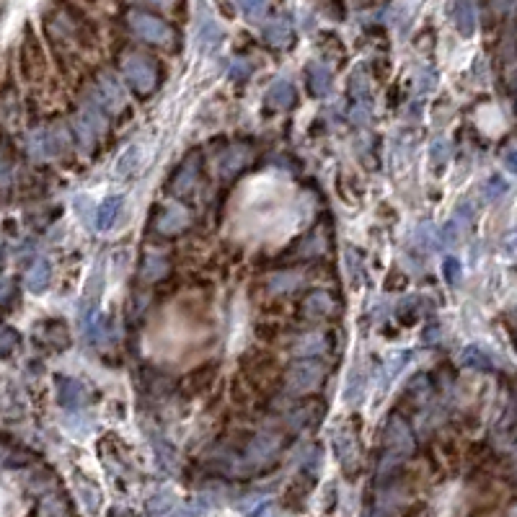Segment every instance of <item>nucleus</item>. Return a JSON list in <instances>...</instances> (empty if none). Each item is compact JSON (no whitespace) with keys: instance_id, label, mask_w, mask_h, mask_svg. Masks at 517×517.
<instances>
[{"instance_id":"nucleus-18","label":"nucleus","mask_w":517,"mask_h":517,"mask_svg":"<svg viewBox=\"0 0 517 517\" xmlns=\"http://www.w3.org/2000/svg\"><path fill=\"white\" fill-rule=\"evenodd\" d=\"M80 119H83V122H86L88 127L93 129L96 135H98V132H104V129H107V117H104V114H101V111H98L96 107H91V104H88V107L83 109V117H80Z\"/></svg>"},{"instance_id":"nucleus-32","label":"nucleus","mask_w":517,"mask_h":517,"mask_svg":"<svg viewBox=\"0 0 517 517\" xmlns=\"http://www.w3.org/2000/svg\"><path fill=\"white\" fill-rule=\"evenodd\" d=\"M179 517H205V509H202V507H194V505H192V507H186Z\"/></svg>"},{"instance_id":"nucleus-14","label":"nucleus","mask_w":517,"mask_h":517,"mask_svg":"<svg viewBox=\"0 0 517 517\" xmlns=\"http://www.w3.org/2000/svg\"><path fill=\"white\" fill-rule=\"evenodd\" d=\"M460 362L469 365V368H478V370H489L491 368L489 354L484 350H478V347H466L463 354H460Z\"/></svg>"},{"instance_id":"nucleus-25","label":"nucleus","mask_w":517,"mask_h":517,"mask_svg":"<svg viewBox=\"0 0 517 517\" xmlns=\"http://www.w3.org/2000/svg\"><path fill=\"white\" fill-rule=\"evenodd\" d=\"M442 272H445V280H448L450 284H455L460 280V262L458 259H445V264H442Z\"/></svg>"},{"instance_id":"nucleus-22","label":"nucleus","mask_w":517,"mask_h":517,"mask_svg":"<svg viewBox=\"0 0 517 517\" xmlns=\"http://www.w3.org/2000/svg\"><path fill=\"white\" fill-rule=\"evenodd\" d=\"M78 494H80V499H83V505H86L91 512H96L98 509V491L91 484H80L78 487Z\"/></svg>"},{"instance_id":"nucleus-13","label":"nucleus","mask_w":517,"mask_h":517,"mask_svg":"<svg viewBox=\"0 0 517 517\" xmlns=\"http://www.w3.org/2000/svg\"><path fill=\"white\" fill-rule=\"evenodd\" d=\"M329 311H332V300H329L326 293H316L305 300V313H308V318H321V316H326Z\"/></svg>"},{"instance_id":"nucleus-34","label":"nucleus","mask_w":517,"mask_h":517,"mask_svg":"<svg viewBox=\"0 0 517 517\" xmlns=\"http://www.w3.org/2000/svg\"><path fill=\"white\" fill-rule=\"evenodd\" d=\"M3 259H6V256H3V246H0V262H3Z\"/></svg>"},{"instance_id":"nucleus-19","label":"nucleus","mask_w":517,"mask_h":517,"mask_svg":"<svg viewBox=\"0 0 517 517\" xmlns=\"http://www.w3.org/2000/svg\"><path fill=\"white\" fill-rule=\"evenodd\" d=\"M300 284V277L298 274H290V272H282V274H274L272 277V290L274 293H287Z\"/></svg>"},{"instance_id":"nucleus-3","label":"nucleus","mask_w":517,"mask_h":517,"mask_svg":"<svg viewBox=\"0 0 517 517\" xmlns=\"http://www.w3.org/2000/svg\"><path fill=\"white\" fill-rule=\"evenodd\" d=\"M122 215H125V199L122 197H107L96 210V228L111 230V228H117Z\"/></svg>"},{"instance_id":"nucleus-20","label":"nucleus","mask_w":517,"mask_h":517,"mask_svg":"<svg viewBox=\"0 0 517 517\" xmlns=\"http://www.w3.org/2000/svg\"><path fill=\"white\" fill-rule=\"evenodd\" d=\"M75 210H78V217L86 225H96V210H93L88 197H78V199H75Z\"/></svg>"},{"instance_id":"nucleus-7","label":"nucleus","mask_w":517,"mask_h":517,"mask_svg":"<svg viewBox=\"0 0 517 517\" xmlns=\"http://www.w3.org/2000/svg\"><path fill=\"white\" fill-rule=\"evenodd\" d=\"M280 448V439L272 437V435H259L256 439H251L248 445V460L251 463H262V460L272 458V453Z\"/></svg>"},{"instance_id":"nucleus-16","label":"nucleus","mask_w":517,"mask_h":517,"mask_svg":"<svg viewBox=\"0 0 517 517\" xmlns=\"http://www.w3.org/2000/svg\"><path fill=\"white\" fill-rule=\"evenodd\" d=\"M171 507H174V497H171V494H156V497L147 502V515L163 517V515H168Z\"/></svg>"},{"instance_id":"nucleus-4","label":"nucleus","mask_w":517,"mask_h":517,"mask_svg":"<svg viewBox=\"0 0 517 517\" xmlns=\"http://www.w3.org/2000/svg\"><path fill=\"white\" fill-rule=\"evenodd\" d=\"M125 73H127V80L137 91H147V88H153V83H156V73H153L150 62H145V60L137 57L127 60L125 62Z\"/></svg>"},{"instance_id":"nucleus-24","label":"nucleus","mask_w":517,"mask_h":517,"mask_svg":"<svg viewBox=\"0 0 517 517\" xmlns=\"http://www.w3.org/2000/svg\"><path fill=\"white\" fill-rule=\"evenodd\" d=\"M326 88H329V73H326V70H313L311 73V91H316V93H326Z\"/></svg>"},{"instance_id":"nucleus-10","label":"nucleus","mask_w":517,"mask_h":517,"mask_svg":"<svg viewBox=\"0 0 517 517\" xmlns=\"http://www.w3.org/2000/svg\"><path fill=\"white\" fill-rule=\"evenodd\" d=\"M323 350H326V339H323L321 334L302 336V342L295 344V354H300V357H318Z\"/></svg>"},{"instance_id":"nucleus-33","label":"nucleus","mask_w":517,"mask_h":517,"mask_svg":"<svg viewBox=\"0 0 517 517\" xmlns=\"http://www.w3.org/2000/svg\"><path fill=\"white\" fill-rule=\"evenodd\" d=\"M507 171H515V150H507Z\"/></svg>"},{"instance_id":"nucleus-31","label":"nucleus","mask_w":517,"mask_h":517,"mask_svg":"<svg viewBox=\"0 0 517 517\" xmlns=\"http://www.w3.org/2000/svg\"><path fill=\"white\" fill-rule=\"evenodd\" d=\"M432 161L435 163H445L448 161V145L445 143H435L432 145Z\"/></svg>"},{"instance_id":"nucleus-35","label":"nucleus","mask_w":517,"mask_h":517,"mask_svg":"<svg viewBox=\"0 0 517 517\" xmlns=\"http://www.w3.org/2000/svg\"><path fill=\"white\" fill-rule=\"evenodd\" d=\"M264 517H277V515H264Z\"/></svg>"},{"instance_id":"nucleus-17","label":"nucleus","mask_w":517,"mask_h":517,"mask_svg":"<svg viewBox=\"0 0 517 517\" xmlns=\"http://www.w3.org/2000/svg\"><path fill=\"white\" fill-rule=\"evenodd\" d=\"M135 24H140L137 29H140V34H143V37H147V39H153V42L166 39V31H163V26H161L158 21H153V19H135Z\"/></svg>"},{"instance_id":"nucleus-27","label":"nucleus","mask_w":517,"mask_h":517,"mask_svg":"<svg viewBox=\"0 0 517 517\" xmlns=\"http://www.w3.org/2000/svg\"><path fill=\"white\" fill-rule=\"evenodd\" d=\"M406 360H409V357H406V352H401V354H396V357H393V360H390L388 365H386V370H383V375H386V381H388V378H393V375H399V370L403 368V365H406Z\"/></svg>"},{"instance_id":"nucleus-12","label":"nucleus","mask_w":517,"mask_h":517,"mask_svg":"<svg viewBox=\"0 0 517 517\" xmlns=\"http://www.w3.org/2000/svg\"><path fill=\"white\" fill-rule=\"evenodd\" d=\"M388 445L393 450H409L411 448V435L401 421H390L388 427Z\"/></svg>"},{"instance_id":"nucleus-30","label":"nucleus","mask_w":517,"mask_h":517,"mask_svg":"<svg viewBox=\"0 0 517 517\" xmlns=\"http://www.w3.org/2000/svg\"><path fill=\"white\" fill-rule=\"evenodd\" d=\"M47 512H42V515H44V517H65V515H68V507H65V505H62V502H55V499H52V502H47Z\"/></svg>"},{"instance_id":"nucleus-9","label":"nucleus","mask_w":517,"mask_h":517,"mask_svg":"<svg viewBox=\"0 0 517 517\" xmlns=\"http://www.w3.org/2000/svg\"><path fill=\"white\" fill-rule=\"evenodd\" d=\"M168 272V259L163 254H147L145 262H143V277L145 280H161L163 274Z\"/></svg>"},{"instance_id":"nucleus-21","label":"nucleus","mask_w":517,"mask_h":517,"mask_svg":"<svg viewBox=\"0 0 517 517\" xmlns=\"http://www.w3.org/2000/svg\"><path fill=\"white\" fill-rule=\"evenodd\" d=\"M73 127H75V135H78V145L80 147H86V150H88V147L93 145V140H96V132L88 127L83 119H75V125H73Z\"/></svg>"},{"instance_id":"nucleus-2","label":"nucleus","mask_w":517,"mask_h":517,"mask_svg":"<svg viewBox=\"0 0 517 517\" xmlns=\"http://www.w3.org/2000/svg\"><path fill=\"white\" fill-rule=\"evenodd\" d=\"M321 378H323V368L318 362L302 360V362H298V365H293L287 383H290L293 390H311L321 383Z\"/></svg>"},{"instance_id":"nucleus-28","label":"nucleus","mask_w":517,"mask_h":517,"mask_svg":"<svg viewBox=\"0 0 517 517\" xmlns=\"http://www.w3.org/2000/svg\"><path fill=\"white\" fill-rule=\"evenodd\" d=\"M362 388H365V381H362L360 375H352L350 386H347V399H350V401H360Z\"/></svg>"},{"instance_id":"nucleus-5","label":"nucleus","mask_w":517,"mask_h":517,"mask_svg":"<svg viewBox=\"0 0 517 517\" xmlns=\"http://www.w3.org/2000/svg\"><path fill=\"white\" fill-rule=\"evenodd\" d=\"M186 225H189V212L179 205H168L156 220V228L161 233H179V230H184Z\"/></svg>"},{"instance_id":"nucleus-26","label":"nucleus","mask_w":517,"mask_h":517,"mask_svg":"<svg viewBox=\"0 0 517 517\" xmlns=\"http://www.w3.org/2000/svg\"><path fill=\"white\" fill-rule=\"evenodd\" d=\"M194 166H197V163H194V161H192V166H189V168H184V174H181V176H179V179H176V181H174V189H176V192H179V194H184V192H186V181H189V184L194 181V176H197Z\"/></svg>"},{"instance_id":"nucleus-15","label":"nucleus","mask_w":517,"mask_h":517,"mask_svg":"<svg viewBox=\"0 0 517 517\" xmlns=\"http://www.w3.org/2000/svg\"><path fill=\"white\" fill-rule=\"evenodd\" d=\"M140 161H143V150H140V147H137V145H132V147H129V150H127V153H125V156L119 158L117 171H119V174H122V176L135 174L137 168H140Z\"/></svg>"},{"instance_id":"nucleus-8","label":"nucleus","mask_w":517,"mask_h":517,"mask_svg":"<svg viewBox=\"0 0 517 517\" xmlns=\"http://www.w3.org/2000/svg\"><path fill=\"white\" fill-rule=\"evenodd\" d=\"M49 274H52V266H49L47 259H37V264L26 274V287H29L31 293H42L49 282Z\"/></svg>"},{"instance_id":"nucleus-6","label":"nucleus","mask_w":517,"mask_h":517,"mask_svg":"<svg viewBox=\"0 0 517 517\" xmlns=\"http://www.w3.org/2000/svg\"><path fill=\"white\" fill-rule=\"evenodd\" d=\"M57 396L68 409H78L86 403V388L73 378H57Z\"/></svg>"},{"instance_id":"nucleus-29","label":"nucleus","mask_w":517,"mask_h":517,"mask_svg":"<svg viewBox=\"0 0 517 517\" xmlns=\"http://www.w3.org/2000/svg\"><path fill=\"white\" fill-rule=\"evenodd\" d=\"M16 347V334L13 332H0V354H8Z\"/></svg>"},{"instance_id":"nucleus-1","label":"nucleus","mask_w":517,"mask_h":517,"mask_svg":"<svg viewBox=\"0 0 517 517\" xmlns=\"http://www.w3.org/2000/svg\"><path fill=\"white\" fill-rule=\"evenodd\" d=\"M70 140H68V132L62 127L57 129H39L37 135H31L29 140V147L31 153L37 158H55L60 156L62 150H68Z\"/></svg>"},{"instance_id":"nucleus-11","label":"nucleus","mask_w":517,"mask_h":517,"mask_svg":"<svg viewBox=\"0 0 517 517\" xmlns=\"http://www.w3.org/2000/svg\"><path fill=\"white\" fill-rule=\"evenodd\" d=\"M295 101V91L290 83H277V86H272V91H269V104L277 109H287L290 104Z\"/></svg>"},{"instance_id":"nucleus-23","label":"nucleus","mask_w":517,"mask_h":517,"mask_svg":"<svg viewBox=\"0 0 517 517\" xmlns=\"http://www.w3.org/2000/svg\"><path fill=\"white\" fill-rule=\"evenodd\" d=\"M505 189H507V184H505L499 176H491V179H489V184H487V189H484V197H487L489 202H494V199H499V197L505 194Z\"/></svg>"}]
</instances>
